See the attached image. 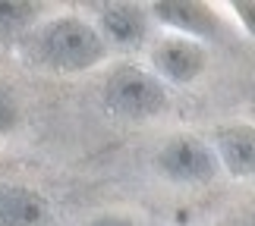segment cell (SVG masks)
Returning a JSON list of instances; mask_svg holds the SVG:
<instances>
[{"label": "cell", "instance_id": "cell-8", "mask_svg": "<svg viewBox=\"0 0 255 226\" xmlns=\"http://www.w3.org/2000/svg\"><path fill=\"white\" fill-rule=\"evenodd\" d=\"M101 32L120 47H135L145 38V16L132 3H107L101 6Z\"/></svg>", "mask_w": 255, "mask_h": 226}, {"label": "cell", "instance_id": "cell-5", "mask_svg": "<svg viewBox=\"0 0 255 226\" xmlns=\"http://www.w3.org/2000/svg\"><path fill=\"white\" fill-rule=\"evenodd\" d=\"M51 204L28 185H0V226H47Z\"/></svg>", "mask_w": 255, "mask_h": 226}, {"label": "cell", "instance_id": "cell-1", "mask_svg": "<svg viewBox=\"0 0 255 226\" xmlns=\"http://www.w3.org/2000/svg\"><path fill=\"white\" fill-rule=\"evenodd\" d=\"M35 57L57 73H85L107 57L101 32L79 16L51 19L35 38Z\"/></svg>", "mask_w": 255, "mask_h": 226}, {"label": "cell", "instance_id": "cell-6", "mask_svg": "<svg viewBox=\"0 0 255 226\" xmlns=\"http://www.w3.org/2000/svg\"><path fill=\"white\" fill-rule=\"evenodd\" d=\"M151 13L167 22L173 28H180L186 35H195V38H208L218 32V22H214L211 9L205 3H189V0H158L151 3Z\"/></svg>", "mask_w": 255, "mask_h": 226}, {"label": "cell", "instance_id": "cell-11", "mask_svg": "<svg viewBox=\"0 0 255 226\" xmlns=\"http://www.w3.org/2000/svg\"><path fill=\"white\" fill-rule=\"evenodd\" d=\"M237 13H240V19H243V25L249 28V32L255 35V0H246V3H237Z\"/></svg>", "mask_w": 255, "mask_h": 226}, {"label": "cell", "instance_id": "cell-10", "mask_svg": "<svg viewBox=\"0 0 255 226\" xmlns=\"http://www.w3.org/2000/svg\"><path fill=\"white\" fill-rule=\"evenodd\" d=\"M19 120H22V110H19L16 94L9 91L6 85H0V139H3V135H13L19 129Z\"/></svg>", "mask_w": 255, "mask_h": 226}, {"label": "cell", "instance_id": "cell-12", "mask_svg": "<svg viewBox=\"0 0 255 226\" xmlns=\"http://www.w3.org/2000/svg\"><path fill=\"white\" fill-rule=\"evenodd\" d=\"M88 226H135L129 217H120V214H101V217H95Z\"/></svg>", "mask_w": 255, "mask_h": 226}, {"label": "cell", "instance_id": "cell-7", "mask_svg": "<svg viewBox=\"0 0 255 226\" xmlns=\"http://www.w3.org/2000/svg\"><path fill=\"white\" fill-rule=\"evenodd\" d=\"M218 151L233 176H255V126L218 129Z\"/></svg>", "mask_w": 255, "mask_h": 226}, {"label": "cell", "instance_id": "cell-3", "mask_svg": "<svg viewBox=\"0 0 255 226\" xmlns=\"http://www.w3.org/2000/svg\"><path fill=\"white\" fill-rule=\"evenodd\" d=\"M154 166L161 176H167L173 182H208L218 173V160H214L211 148L192 135H176L161 145Z\"/></svg>", "mask_w": 255, "mask_h": 226}, {"label": "cell", "instance_id": "cell-9", "mask_svg": "<svg viewBox=\"0 0 255 226\" xmlns=\"http://www.w3.org/2000/svg\"><path fill=\"white\" fill-rule=\"evenodd\" d=\"M38 3L28 0H0V35H16L38 19Z\"/></svg>", "mask_w": 255, "mask_h": 226}, {"label": "cell", "instance_id": "cell-2", "mask_svg": "<svg viewBox=\"0 0 255 226\" xmlns=\"http://www.w3.org/2000/svg\"><path fill=\"white\" fill-rule=\"evenodd\" d=\"M104 104L111 113L126 120H148L167 107V91L154 75L135 66H120L104 82Z\"/></svg>", "mask_w": 255, "mask_h": 226}, {"label": "cell", "instance_id": "cell-4", "mask_svg": "<svg viewBox=\"0 0 255 226\" xmlns=\"http://www.w3.org/2000/svg\"><path fill=\"white\" fill-rule=\"evenodd\" d=\"M151 63L164 78H170L176 85H186L205 73L208 57H205V47L189 41V38H164V41L154 44Z\"/></svg>", "mask_w": 255, "mask_h": 226}]
</instances>
